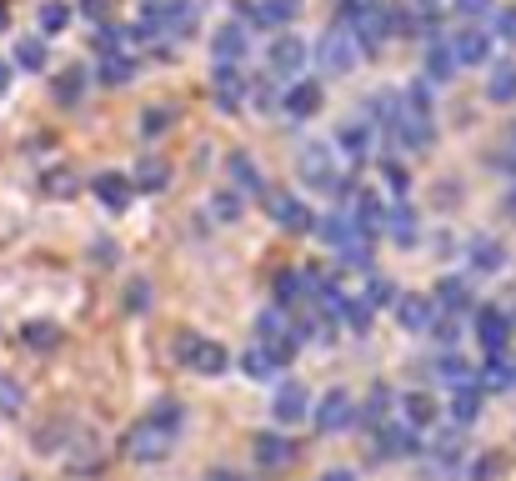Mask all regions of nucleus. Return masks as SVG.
<instances>
[{
  "label": "nucleus",
  "mask_w": 516,
  "mask_h": 481,
  "mask_svg": "<svg viewBox=\"0 0 516 481\" xmlns=\"http://www.w3.org/2000/svg\"><path fill=\"white\" fill-rule=\"evenodd\" d=\"M201 21V0H141V26L136 36H191Z\"/></svg>",
  "instance_id": "1"
},
{
  "label": "nucleus",
  "mask_w": 516,
  "mask_h": 481,
  "mask_svg": "<svg viewBox=\"0 0 516 481\" xmlns=\"http://www.w3.org/2000/svg\"><path fill=\"white\" fill-rule=\"evenodd\" d=\"M176 356H181V366H191L196 376H226V366H231L226 346H216V341H206V336H196V331L176 336Z\"/></svg>",
  "instance_id": "2"
},
{
  "label": "nucleus",
  "mask_w": 516,
  "mask_h": 481,
  "mask_svg": "<svg viewBox=\"0 0 516 481\" xmlns=\"http://www.w3.org/2000/svg\"><path fill=\"white\" fill-rule=\"evenodd\" d=\"M261 206H266V216H271L281 231H296V236L316 231V216H311V206H306V201H296L291 191H261Z\"/></svg>",
  "instance_id": "3"
},
{
  "label": "nucleus",
  "mask_w": 516,
  "mask_h": 481,
  "mask_svg": "<svg viewBox=\"0 0 516 481\" xmlns=\"http://www.w3.org/2000/svg\"><path fill=\"white\" fill-rule=\"evenodd\" d=\"M316 61H321L331 76H346V71H356L361 51H356V41H351V31H346V26H331V31L316 41Z\"/></svg>",
  "instance_id": "4"
},
{
  "label": "nucleus",
  "mask_w": 516,
  "mask_h": 481,
  "mask_svg": "<svg viewBox=\"0 0 516 481\" xmlns=\"http://www.w3.org/2000/svg\"><path fill=\"white\" fill-rule=\"evenodd\" d=\"M171 446H176V436H166V431L151 426V421L131 426V436H126V456H131V461H166Z\"/></svg>",
  "instance_id": "5"
},
{
  "label": "nucleus",
  "mask_w": 516,
  "mask_h": 481,
  "mask_svg": "<svg viewBox=\"0 0 516 481\" xmlns=\"http://www.w3.org/2000/svg\"><path fill=\"white\" fill-rule=\"evenodd\" d=\"M296 176L311 186V191H331L336 186V166H331V151L321 141H311L301 156H296Z\"/></svg>",
  "instance_id": "6"
},
{
  "label": "nucleus",
  "mask_w": 516,
  "mask_h": 481,
  "mask_svg": "<svg viewBox=\"0 0 516 481\" xmlns=\"http://www.w3.org/2000/svg\"><path fill=\"white\" fill-rule=\"evenodd\" d=\"M266 61H271V71H276V76H306L311 51H306V41H301V36H276Z\"/></svg>",
  "instance_id": "7"
},
{
  "label": "nucleus",
  "mask_w": 516,
  "mask_h": 481,
  "mask_svg": "<svg viewBox=\"0 0 516 481\" xmlns=\"http://www.w3.org/2000/svg\"><path fill=\"white\" fill-rule=\"evenodd\" d=\"M316 231H321V241H326V246H336V251H341V246H361V241H366V236L356 231V221H351V211H346V206L326 211V216L316 221ZM366 246H371V241H366Z\"/></svg>",
  "instance_id": "8"
},
{
  "label": "nucleus",
  "mask_w": 516,
  "mask_h": 481,
  "mask_svg": "<svg viewBox=\"0 0 516 481\" xmlns=\"http://www.w3.org/2000/svg\"><path fill=\"white\" fill-rule=\"evenodd\" d=\"M351 421H356V406H351L346 391H326L316 401V431H346Z\"/></svg>",
  "instance_id": "9"
},
{
  "label": "nucleus",
  "mask_w": 516,
  "mask_h": 481,
  "mask_svg": "<svg viewBox=\"0 0 516 481\" xmlns=\"http://www.w3.org/2000/svg\"><path fill=\"white\" fill-rule=\"evenodd\" d=\"M476 341H481V351H486V356H501V351H506V341H511V321H506L496 306H486V311L476 316Z\"/></svg>",
  "instance_id": "10"
},
{
  "label": "nucleus",
  "mask_w": 516,
  "mask_h": 481,
  "mask_svg": "<svg viewBox=\"0 0 516 481\" xmlns=\"http://www.w3.org/2000/svg\"><path fill=\"white\" fill-rule=\"evenodd\" d=\"M271 411H276V421H281V426H296V421H306V411H311V391H306L301 381H286V386L276 391Z\"/></svg>",
  "instance_id": "11"
},
{
  "label": "nucleus",
  "mask_w": 516,
  "mask_h": 481,
  "mask_svg": "<svg viewBox=\"0 0 516 481\" xmlns=\"http://www.w3.org/2000/svg\"><path fill=\"white\" fill-rule=\"evenodd\" d=\"M426 76L421 81H436V86H446L451 76H456V61H451V46L441 41V31H426Z\"/></svg>",
  "instance_id": "12"
},
{
  "label": "nucleus",
  "mask_w": 516,
  "mask_h": 481,
  "mask_svg": "<svg viewBox=\"0 0 516 481\" xmlns=\"http://www.w3.org/2000/svg\"><path fill=\"white\" fill-rule=\"evenodd\" d=\"M281 366H286V351H276V346H251L246 356H241V371L251 376V381H276L281 376Z\"/></svg>",
  "instance_id": "13"
},
{
  "label": "nucleus",
  "mask_w": 516,
  "mask_h": 481,
  "mask_svg": "<svg viewBox=\"0 0 516 481\" xmlns=\"http://www.w3.org/2000/svg\"><path fill=\"white\" fill-rule=\"evenodd\" d=\"M241 16H251L256 26H266V31H276V26H291L296 21V0H241Z\"/></svg>",
  "instance_id": "14"
},
{
  "label": "nucleus",
  "mask_w": 516,
  "mask_h": 481,
  "mask_svg": "<svg viewBox=\"0 0 516 481\" xmlns=\"http://www.w3.org/2000/svg\"><path fill=\"white\" fill-rule=\"evenodd\" d=\"M351 221H356V231L371 241V236H381V226H386V201L381 196H366V191H356V201H351Z\"/></svg>",
  "instance_id": "15"
},
{
  "label": "nucleus",
  "mask_w": 516,
  "mask_h": 481,
  "mask_svg": "<svg viewBox=\"0 0 516 481\" xmlns=\"http://www.w3.org/2000/svg\"><path fill=\"white\" fill-rule=\"evenodd\" d=\"M91 191H96V201H101L106 211H126V206H131V181H126L121 171H101V176L91 181Z\"/></svg>",
  "instance_id": "16"
},
{
  "label": "nucleus",
  "mask_w": 516,
  "mask_h": 481,
  "mask_svg": "<svg viewBox=\"0 0 516 481\" xmlns=\"http://www.w3.org/2000/svg\"><path fill=\"white\" fill-rule=\"evenodd\" d=\"M281 106H286L291 121H306V116L321 111V86H316V81H296V86L281 96Z\"/></svg>",
  "instance_id": "17"
},
{
  "label": "nucleus",
  "mask_w": 516,
  "mask_h": 481,
  "mask_svg": "<svg viewBox=\"0 0 516 481\" xmlns=\"http://www.w3.org/2000/svg\"><path fill=\"white\" fill-rule=\"evenodd\" d=\"M396 321L406 331H431L436 326V306L426 296H396Z\"/></svg>",
  "instance_id": "18"
},
{
  "label": "nucleus",
  "mask_w": 516,
  "mask_h": 481,
  "mask_svg": "<svg viewBox=\"0 0 516 481\" xmlns=\"http://www.w3.org/2000/svg\"><path fill=\"white\" fill-rule=\"evenodd\" d=\"M381 236H391L396 246H416V216H411L406 201H391V206H386V226H381Z\"/></svg>",
  "instance_id": "19"
},
{
  "label": "nucleus",
  "mask_w": 516,
  "mask_h": 481,
  "mask_svg": "<svg viewBox=\"0 0 516 481\" xmlns=\"http://www.w3.org/2000/svg\"><path fill=\"white\" fill-rule=\"evenodd\" d=\"M466 261H471V271L491 276V271H501V266H506V251H501V241L476 236V241H466Z\"/></svg>",
  "instance_id": "20"
},
{
  "label": "nucleus",
  "mask_w": 516,
  "mask_h": 481,
  "mask_svg": "<svg viewBox=\"0 0 516 481\" xmlns=\"http://www.w3.org/2000/svg\"><path fill=\"white\" fill-rule=\"evenodd\" d=\"M416 451H421V441H416L411 426H381L376 431V456H416Z\"/></svg>",
  "instance_id": "21"
},
{
  "label": "nucleus",
  "mask_w": 516,
  "mask_h": 481,
  "mask_svg": "<svg viewBox=\"0 0 516 481\" xmlns=\"http://www.w3.org/2000/svg\"><path fill=\"white\" fill-rule=\"evenodd\" d=\"M291 456H296V441H286L281 431H261V436H256V461H261L266 471L286 466Z\"/></svg>",
  "instance_id": "22"
},
{
  "label": "nucleus",
  "mask_w": 516,
  "mask_h": 481,
  "mask_svg": "<svg viewBox=\"0 0 516 481\" xmlns=\"http://www.w3.org/2000/svg\"><path fill=\"white\" fill-rule=\"evenodd\" d=\"M246 51H251V41H246V31H241V26H221V31H216V41H211V56H216L221 66H236Z\"/></svg>",
  "instance_id": "23"
},
{
  "label": "nucleus",
  "mask_w": 516,
  "mask_h": 481,
  "mask_svg": "<svg viewBox=\"0 0 516 481\" xmlns=\"http://www.w3.org/2000/svg\"><path fill=\"white\" fill-rule=\"evenodd\" d=\"M491 56V41L481 36V31H461L456 41H451V61L456 66H481Z\"/></svg>",
  "instance_id": "24"
},
{
  "label": "nucleus",
  "mask_w": 516,
  "mask_h": 481,
  "mask_svg": "<svg viewBox=\"0 0 516 481\" xmlns=\"http://www.w3.org/2000/svg\"><path fill=\"white\" fill-rule=\"evenodd\" d=\"M431 306H446V311L466 316V306H471V281H466V276H441V286H436V301H431Z\"/></svg>",
  "instance_id": "25"
},
{
  "label": "nucleus",
  "mask_w": 516,
  "mask_h": 481,
  "mask_svg": "<svg viewBox=\"0 0 516 481\" xmlns=\"http://www.w3.org/2000/svg\"><path fill=\"white\" fill-rule=\"evenodd\" d=\"M211 96H216V106H221V111H236V106H241V96H246V81L236 76V66H221V71H216V86H211Z\"/></svg>",
  "instance_id": "26"
},
{
  "label": "nucleus",
  "mask_w": 516,
  "mask_h": 481,
  "mask_svg": "<svg viewBox=\"0 0 516 481\" xmlns=\"http://www.w3.org/2000/svg\"><path fill=\"white\" fill-rule=\"evenodd\" d=\"M146 421H151V426H161L166 436H181V426H186V406H181L176 396H161V401L146 411Z\"/></svg>",
  "instance_id": "27"
},
{
  "label": "nucleus",
  "mask_w": 516,
  "mask_h": 481,
  "mask_svg": "<svg viewBox=\"0 0 516 481\" xmlns=\"http://www.w3.org/2000/svg\"><path fill=\"white\" fill-rule=\"evenodd\" d=\"M336 146H341L346 161H366V151H371V131H366L361 121H351V126L336 131Z\"/></svg>",
  "instance_id": "28"
},
{
  "label": "nucleus",
  "mask_w": 516,
  "mask_h": 481,
  "mask_svg": "<svg viewBox=\"0 0 516 481\" xmlns=\"http://www.w3.org/2000/svg\"><path fill=\"white\" fill-rule=\"evenodd\" d=\"M486 96H491L496 106H506V101H516V66H511V61H501V66H491V81H486Z\"/></svg>",
  "instance_id": "29"
},
{
  "label": "nucleus",
  "mask_w": 516,
  "mask_h": 481,
  "mask_svg": "<svg viewBox=\"0 0 516 481\" xmlns=\"http://www.w3.org/2000/svg\"><path fill=\"white\" fill-rule=\"evenodd\" d=\"M226 171L236 176V186H246V191H266V181H261V171L251 166L246 151H231V156H226Z\"/></svg>",
  "instance_id": "30"
},
{
  "label": "nucleus",
  "mask_w": 516,
  "mask_h": 481,
  "mask_svg": "<svg viewBox=\"0 0 516 481\" xmlns=\"http://www.w3.org/2000/svg\"><path fill=\"white\" fill-rule=\"evenodd\" d=\"M436 376H441V381H451V386H476V366H471V361H461V356H451V351L436 361Z\"/></svg>",
  "instance_id": "31"
},
{
  "label": "nucleus",
  "mask_w": 516,
  "mask_h": 481,
  "mask_svg": "<svg viewBox=\"0 0 516 481\" xmlns=\"http://www.w3.org/2000/svg\"><path fill=\"white\" fill-rule=\"evenodd\" d=\"M511 381H516V371H511L506 356H486V361H481V386H486V391H506Z\"/></svg>",
  "instance_id": "32"
},
{
  "label": "nucleus",
  "mask_w": 516,
  "mask_h": 481,
  "mask_svg": "<svg viewBox=\"0 0 516 481\" xmlns=\"http://www.w3.org/2000/svg\"><path fill=\"white\" fill-rule=\"evenodd\" d=\"M451 416H456V426L476 421V416H481V386H456V396H451Z\"/></svg>",
  "instance_id": "33"
},
{
  "label": "nucleus",
  "mask_w": 516,
  "mask_h": 481,
  "mask_svg": "<svg viewBox=\"0 0 516 481\" xmlns=\"http://www.w3.org/2000/svg\"><path fill=\"white\" fill-rule=\"evenodd\" d=\"M131 76H136L131 56H101V81H106V86H126Z\"/></svg>",
  "instance_id": "34"
},
{
  "label": "nucleus",
  "mask_w": 516,
  "mask_h": 481,
  "mask_svg": "<svg viewBox=\"0 0 516 481\" xmlns=\"http://www.w3.org/2000/svg\"><path fill=\"white\" fill-rule=\"evenodd\" d=\"M136 186H141V191H166V186H171V171H166L161 161H141V166H136Z\"/></svg>",
  "instance_id": "35"
},
{
  "label": "nucleus",
  "mask_w": 516,
  "mask_h": 481,
  "mask_svg": "<svg viewBox=\"0 0 516 481\" xmlns=\"http://www.w3.org/2000/svg\"><path fill=\"white\" fill-rule=\"evenodd\" d=\"M21 341H26V346H36V351H46V346H56V341H61V326H51V321H31V326L21 331Z\"/></svg>",
  "instance_id": "36"
},
{
  "label": "nucleus",
  "mask_w": 516,
  "mask_h": 481,
  "mask_svg": "<svg viewBox=\"0 0 516 481\" xmlns=\"http://www.w3.org/2000/svg\"><path fill=\"white\" fill-rule=\"evenodd\" d=\"M16 66L21 71H46V41H21L16 46Z\"/></svg>",
  "instance_id": "37"
},
{
  "label": "nucleus",
  "mask_w": 516,
  "mask_h": 481,
  "mask_svg": "<svg viewBox=\"0 0 516 481\" xmlns=\"http://www.w3.org/2000/svg\"><path fill=\"white\" fill-rule=\"evenodd\" d=\"M366 311H376V306H396V286L391 281H381V276H371L366 281V301H361Z\"/></svg>",
  "instance_id": "38"
},
{
  "label": "nucleus",
  "mask_w": 516,
  "mask_h": 481,
  "mask_svg": "<svg viewBox=\"0 0 516 481\" xmlns=\"http://www.w3.org/2000/svg\"><path fill=\"white\" fill-rule=\"evenodd\" d=\"M341 326H351L356 336H366V331H371V311H366L361 301H351V296H346V306H341Z\"/></svg>",
  "instance_id": "39"
},
{
  "label": "nucleus",
  "mask_w": 516,
  "mask_h": 481,
  "mask_svg": "<svg viewBox=\"0 0 516 481\" xmlns=\"http://www.w3.org/2000/svg\"><path fill=\"white\" fill-rule=\"evenodd\" d=\"M431 416H436V401H431L426 391H416V396H406V421H411V426H426Z\"/></svg>",
  "instance_id": "40"
},
{
  "label": "nucleus",
  "mask_w": 516,
  "mask_h": 481,
  "mask_svg": "<svg viewBox=\"0 0 516 481\" xmlns=\"http://www.w3.org/2000/svg\"><path fill=\"white\" fill-rule=\"evenodd\" d=\"M66 26H71V6L46 0V6H41V31H66Z\"/></svg>",
  "instance_id": "41"
},
{
  "label": "nucleus",
  "mask_w": 516,
  "mask_h": 481,
  "mask_svg": "<svg viewBox=\"0 0 516 481\" xmlns=\"http://www.w3.org/2000/svg\"><path fill=\"white\" fill-rule=\"evenodd\" d=\"M21 401H26V391H21L11 376H0V411H6V416H16V411H21Z\"/></svg>",
  "instance_id": "42"
},
{
  "label": "nucleus",
  "mask_w": 516,
  "mask_h": 481,
  "mask_svg": "<svg viewBox=\"0 0 516 481\" xmlns=\"http://www.w3.org/2000/svg\"><path fill=\"white\" fill-rule=\"evenodd\" d=\"M146 306H151V281H131V286H126V311L141 316Z\"/></svg>",
  "instance_id": "43"
},
{
  "label": "nucleus",
  "mask_w": 516,
  "mask_h": 481,
  "mask_svg": "<svg viewBox=\"0 0 516 481\" xmlns=\"http://www.w3.org/2000/svg\"><path fill=\"white\" fill-rule=\"evenodd\" d=\"M121 41H126L121 31H111V26H101V31H96V56H121Z\"/></svg>",
  "instance_id": "44"
},
{
  "label": "nucleus",
  "mask_w": 516,
  "mask_h": 481,
  "mask_svg": "<svg viewBox=\"0 0 516 481\" xmlns=\"http://www.w3.org/2000/svg\"><path fill=\"white\" fill-rule=\"evenodd\" d=\"M46 191H51V196H71V191H76V176H71V171H51V176H46Z\"/></svg>",
  "instance_id": "45"
},
{
  "label": "nucleus",
  "mask_w": 516,
  "mask_h": 481,
  "mask_svg": "<svg viewBox=\"0 0 516 481\" xmlns=\"http://www.w3.org/2000/svg\"><path fill=\"white\" fill-rule=\"evenodd\" d=\"M236 201H241L236 191H221V196H216V216H221V221H236V216H241V206H236Z\"/></svg>",
  "instance_id": "46"
},
{
  "label": "nucleus",
  "mask_w": 516,
  "mask_h": 481,
  "mask_svg": "<svg viewBox=\"0 0 516 481\" xmlns=\"http://www.w3.org/2000/svg\"><path fill=\"white\" fill-rule=\"evenodd\" d=\"M276 296H281V301H296V296H301V281H296V271H281V276H276Z\"/></svg>",
  "instance_id": "47"
},
{
  "label": "nucleus",
  "mask_w": 516,
  "mask_h": 481,
  "mask_svg": "<svg viewBox=\"0 0 516 481\" xmlns=\"http://www.w3.org/2000/svg\"><path fill=\"white\" fill-rule=\"evenodd\" d=\"M491 11V0H456V16H466V21H481Z\"/></svg>",
  "instance_id": "48"
},
{
  "label": "nucleus",
  "mask_w": 516,
  "mask_h": 481,
  "mask_svg": "<svg viewBox=\"0 0 516 481\" xmlns=\"http://www.w3.org/2000/svg\"><path fill=\"white\" fill-rule=\"evenodd\" d=\"M166 131V111H141V136H161Z\"/></svg>",
  "instance_id": "49"
},
{
  "label": "nucleus",
  "mask_w": 516,
  "mask_h": 481,
  "mask_svg": "<svg viewBox=\"0 0 516 481\" xmlns=\"http://www.w3.org/2000/svg\"><path fill=\"white\" fill-rule=\"evenodd\" d=\"M386 401H391V391H381V386H376V391H371V401H366V411H361V416H366V421H381V411H386Z\"/></svg>",
  "instance_id": "50"
},
{
  "label": "nucleus",
  "mask_w": 516,
  "mask_h": 481,
  "mask_svg": "<svg viewBox=\"0 0 516 481\" xmlns=\"http://www.w3.org/2000/svg\"><path fill=\"white\" fill-rule=\"evenodd\" d=\"M56 96H61V101H76V96H81V71H71V76H61V86H56Z\"/></svg>",
  "instance_id": "51"
},
{
  "label": "nucleus",
  "mask_w": 516,
  "mask_h": 481,
  "mask_svg": "<svg viewBox=\"0 0 516 481\" xmlns=\"http://www.w3.org/2000/svg\"><path fill=\"white\" fill-rule=\"evenodd\" d=\"M496 31H501L506 41H516V6H506V11H496Z\"/></svg>",
  "instance_id": "52"
},
{
  "label": "nucleus",
  "mask_w": 516,
  "mask_h": 481,
  "mask_svg": "<svg viewBox=\"0 0 516 481\" xmlns=\"http://www.w3.org/2000/svg\"><path fill=\"white\" fill-rule=\"evenodd\" d=\"M91 261H96V266H101V261L111 266V261H116V246H111V241H106V246H91Z\"/></svg>",
  "instance_id": "53"
},
{
  "label": "nucleus",
  "mask_w": 516,
  "mask_h": 481,
  "mask_svg": "<svg viewBox=\"0 0 516 481\" xmlns=\"http://www.w3.org/2000/svg\"><path fill=\"white\" fill-rule=\"evenodd\" d=\"M81 11H86V16H91V21H101V16H106V11H111V0H86V6H81Z\"/></svg>",
  "instance_id": "54"
},
{
  "label": "nucleus",
  "mask_w": 516,
  "mask_h": 481,
  "mask_svg": "<svg viewBox=\"0 0 516 481\" xmlns=\"http://www.w3.org/2000/svg\"><path fill=\"white\" fill-rule=\"evenodd\" d=\"M6 91H11V66L0 61V96H6Z\"/></svg>",
  "instance_id": "55"
},
{
  "label": "nucleus",
  "mask_w": 516,
  "mask_h": 481,
  "mask_svg": "<svg viewBox=\"0 0 516 481\" xmlns=\"http://www.w3.org/2000/svg\"><path fill=\"white\" fill-rule=\"evenodd\" d=\"M321 481H356V476H351V471H341V466H336V471H326V476H321Z\"/></svg>",
  "instance_id": "56"
},
{
  "label": "nucleus",
  "mask_w": 516,
  "mask_h": 481,
  "mask_svg": "<svg viewBox=\"0 0 516 481\" xmlns=\"http://www.w3.org/2000/svg\"><path fill=\"white\" fill-rule=\"evenodd\" d=\"M211 481H241L236 471H211Z\"/></svg>",
  "instance_id": "57"
},
{
  "label": "nucleus",
  "mask_w": 516,
  "mask_h": 481,
  "mask_svg": "<svg viewBox=\"0 0 516 481\" xmlns=\"http://www.w3.org/2000/svg\"><path fill=\"white\" fill-rule=\"evenodd\" d=\"M6 21H11V11H6V6H0V31H6Z\"/></svg>",
  "instance_id": "58"
},
{
  "label": "nucleus",
  "mask_w": 516,
  "mask_h": 481,
  "mask_svg": "<svg viewBox=\"0 0 516 481\" xmlns=\"http://www.w3.org/2000/svg\"><path fill=\"white\" fill-rule=\"evenodd\" d=\"M511 371H516V366H511Z\"/></svg>",
  "instance_id": "59"
}]
</instances>
